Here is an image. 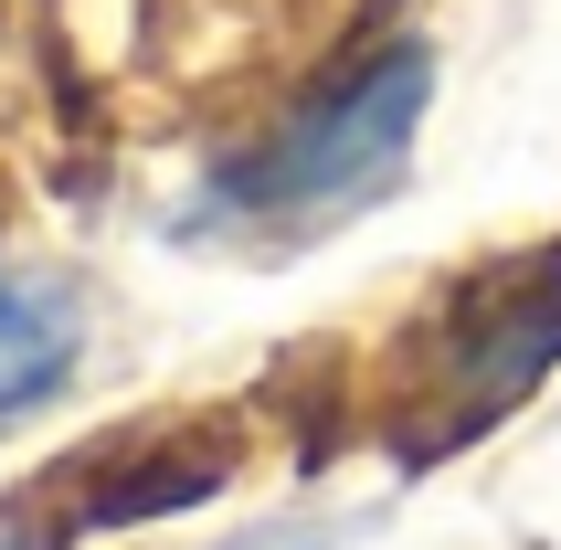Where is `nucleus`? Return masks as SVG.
Returning a JSON list of instances; mask_svg holds the SVG:
<instances>
[{"mask_svg":"<svg viewBox=\"0 0 561 550\" xmlns=\"http://www.w3.org/2000/svg\"><path fill=\"white\" fill-rule=\"evenodd\" d=\"M551 370H561V244L488 254L392 339L381 392H371V434L403 466H445L488 424H508Z\"/></svg>","mask_w":561,"mask_h":550,"instance_id":"nucleus-1","label":"nucleus"},{"mask_svg":"<svg viewBox=\"0 0 561 550\" xmlns=\"http://www.w3.org/2000/svg\"><path fill=\"white\" fill-rule=\"evenodd\" d=\"M435 106V64L424 54H381L371 75H350L329 106L265 138L254 159H233L213 191H202V233H254V244H286V233H318V222H350L392 170L413 159V127Z\"/></svg>","mask_w":561,"mask_h":550,"instance_id":"nucleus-2","label":"nucleus"},{"mask_svg":"<svg viewBox=\"0 0 561 550\" xmlns=\"http://www.w3.org/2000/svg\"><path fill=\"white\" fill-rule=\"evenodd\" d=\"M244 466V424L233 413H170V424H127L106 445H85L75 466H54L32 508H54L64 529H149L202 508L213 488H233Z\"/></svg>","mask_w":561,"mask_h":550,"instance_id":"nucleus-3","label":"nucleus"},{"mask_svg":"<svg viewBox=\"0 0 561 550\" xmlns=\"http://www.w3.org/2000/svg\"><path fill=\"white\" fill-rule=\"evenodd\" d=\"M85 360V307L64 275H0V424H22L75 381Z\"/></svg>","mask_w":561,"mask_h":550,"instance_id":"nucleus-4","label":"nucleus"},{"mask_svg":"<svg viewBox=\"0 0 561 550\" xmlns=\"http://www.w3.org/2000/svg\"><path fill=\"white\" fill-rule=\"evenodd\" d=\"M329 540H340V529H265L254 550H329Z\"/></svg>","mask_w":561,"mask_h":550,"instance_id":"nucleus-5","label":"nucleus"},{"mask_svg":"<svg viewBox=\"0 0 561 550\" xmlns=\"http://www.w3.org/2000/svg\"><path fill=\"white\" fill-rule=\"evenodd\" d=\"M11 550H32V540H11Z\"/></svg>","mask_w":561,"mask_h":550,"instance_id":"nucleus-6","label":"nucleus"}]
</instances>
